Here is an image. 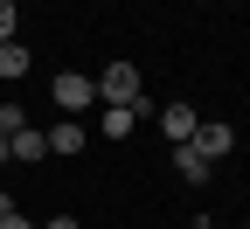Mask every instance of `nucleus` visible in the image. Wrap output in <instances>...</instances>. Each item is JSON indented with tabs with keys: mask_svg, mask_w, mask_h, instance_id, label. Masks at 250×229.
Returning <instances> with one entry per match:
<instances>
[{
	"mask_svg": "<svg viewBox=\"0 0 250 229\" xmlns=\"http://www.w3.org/2000/svg\"><path fill=\"white\" fill-rule=\"evenodd\" d=\"M49 153H56V160H77V153H83V125H77V118L49 125Z\"/></svg>",
	"mask_w": 250,
	"mask_h": 229,
	"instance_id": "obj_5",
	"label": "nucleus"
},
{
	"mask_svg": "<svg viewBox=\"0 0 250 229\" xmlns=\"http://www.w3.org/2000/svg\"><path fill=\"white\" fill-rule=\"evenodd\" d=\"M21 125H28V111H21V104H14V97H7V104H0V139H14V132H21Z\"/></svg>",
	"mask_w": 250,
	"mask_h": 229,
	"instance_id": "obj_10",
	"label": "nucleus"
},
{
	"mask_svg": "<svg viewBox=\"0 0 250 229\" xmlns=\"http://www.w3.org/2000/svg\"><path fill=\"white\" fill-rule=\"evenodd\" d=\"M243 229H250V222H243Z\"/></svg>",
	"mask_w": 250,
	"mask_h": 229,
	"instance_id": "obj_16",
	"label": "nucleus"
},
{
	"mask_svg": "<svg viewBox=\"0 0 250 229\" xmlns=\"http://www.w3.org/2000/svg\"><path fill=\"white\" fill-rule=\"evenodd\" d=\"M174 174H181V181H208V160H202L195 146L181 139V146H174Z\"/></svg>",
	"mask_w": 250,
	"mask_h": 229,
	"instance_id": "obj_8",
	"label": "nucleus"
},
{
	"mask_svg": "<svg viewBox=\"0 0 250 229\" xmlns=\"http://www.w3.org/2000/svg\"><path fill=\"white\" fill-rule=\"evenodd\" d=\"M139 97V70L132 62H104L98 70V104H132Z\"/></svg>",
	"mask_w": 250,
	"mask_h": 229,
	"instance_id": "obj_2",
	"label": "nucleus"
},
{
	"mask_svg": "<svg viewBox=\"0 0 250 229\" xmlns=\"http://www.w3.org/2000/svg\"><path fill=\"white\" fill-rule=\"evenodd\" d=\"M42 229H83V222H77V215H49Z\"/></svg>",
	"mask_w": 250,
	"mask_h": 229,
	"instance_id": "obj_13",
	"label": "nucleus"
},
{
	"mask_svg": "<svg viewBox=\"0 0 250 229\" xmlns=\"http://www.w3.org/2000/svg\"><path fill=\"white\" fill-rule=\"evenodd\" d=\"M0 77H7V83L28 77V49H21V35H14V42H0Z\"/></svg>",
	"mask_w": 250,
	"mask_h": 229,
	"instance_id": "obj_9",
	"label": "nucleus"
},
{
	"mask_svg": "<svg viewBox=\"0 0 250 229\" xmlns=\"http://www.w3.org/2000/svg\"><path fill=\"white\" fill-rule=\"evenodd\" d=\"M49 153V132H35V125H21V132L7 139V160H21V167H28V160H42Z\"/></svg>",
	"mask_w": 250,
	"mask_h": 229,
	"instance_id": "obj_7",
	"label": "nucleus"
},
{
	"mask_svg": "<svg viewBox=\"0 0 250 229\" xmlns=\"http://www.w3.org/2000/svg\"><path fill=\"white\" fill-rule=\"evenodd\" d=\"M0 229H42V222H28V215L14 208V215H0Z\"/></svg>",
	"mask_w": 250,
	"mask_h": 229,
	"instance_id": "obj_12",
	"label": "nucleus"
},
{
	"mask_svg": "<svg viewBox=\"0 0 250 229\" xmlns=\"http://www.w3.org/2000/svg\"><path fill=\"white\" fill-rule=\"evenodd\" d=\"M14 28H21L14 21V0H0V42H14Z\"/></svg>",
	"mask_w": 250,
	"mask_h": 229,
	"instance_id": "obj_11",
	"label": "nucleus"
},
{
	"mask_svg": "<svg viewBox=\"0 0 250 229\" xmlns=\"http://www.w3.org/2000/svg\"><path fill=\"white\" fill-rule=\"evenodd\" d=\"M0 215H14V194H0Z\"/></svg>",
	"mask_w": 250,
	"mask_h": 229,
	"instance_id": "obj_14",
	"label": "nucleus"
},
{
	"mask_svg": "<svg viewBox=\"0 0 250 229\" xmlns=\"http://www.w3.org/2000/svg\"><path fill=\"white\" fill-rule=\"evenodd\" d=\"M195 125H202V111H195V104H181V97L160 111V132H167L174 146H181V139H195Z\"/></svg>",
	"mask_w": 250,
	"mask_h": 229,
	"instance_id": "obj_4",
	"label": "nucleus"
},
{
	"mask_svg": "<svg viewBox=\"0 0 250 229\" xmlns=\"http://www.w3.org/2000/svg\"><path fill=\"white\" fill-rule=\"evenodd\" d=\"M0 167H7V139H0Z\"/></svg>",
	"mask_w": 250,
	"mask_h": 229,
	"instance_id": "obj_15",
	"label": "nucleus"
},
{
	"mask_svg": "<svg viewBox=\"0 0 250 229\" xmlns=\"http://www.w3.org/2000/svg\"><path fill=\"white\" fill-rule=\"evenodd\" d=\"M132 125H139V111H132V104H98V132H104V139H125Z\"/></svg>",
	"mask_w": 250,
	"mask_h": 229,
	"instance_id": "obj_6",
	"label": "nucleus"
},
{
	"mask_svg": "<svg viewBox=\"0 0 250 229\" xmlns=\"http://www.w3.org/2000/svg\"><path fill=\"white\" fill-rule=\"evenodd\" d=\"M49 90H56V111H90L98 104V77H83V70H62Z\"/></svg>",
	"mask_w": 250,
	"mask_h": 229,
	"instance_id": "obj_1",
	"label": "nucleus"
},
{
	"mask_svg": "<svg viewBox=\"0 0 250 229\" xmlns=\"http://www.w3.org/2000/svg\"><path fill=\"white\" fill-rule=\"evenodd\" d=\"M188 146H195L202 160H229V153H236V125H223V118H202Z\"/></svg>",
	"mask_w": 250,
	"mask_h": 229,
	"instance_id": "obj_3",
	"label": "nucleus"
}]
</instances>
